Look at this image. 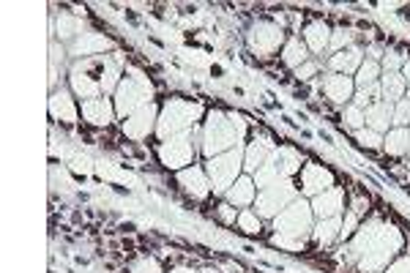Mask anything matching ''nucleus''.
I'll list each match as a JSON object with an SVG mask.
<instances>
[{"label": "nucleus", "mask_w": 410, "mask_h": 273, "mask_svg": "<svg viewBox=\"0 0 410 273\" xmlns=\"http://www.w3.org/2000/svg\"><path fill=\"white\" fill-rule=\"evenodd\" d=\"M49 109H52L55 118H60V121H66V123H74V121H77V107H74L71 96L66 91L55 93V96L49 98Z\"/></svg>", "instance_id": "obj_20"}, {"label": "nucleus", "mask_w": 410, "mask_h": 273, "mask_svg": "<svg viewBox=\"0 0 410 273\" xmlns=\"http://www.w3.org/2000/svg\"><path fill=\"white\" fill-rule=\"evenodd\" d=\"M255 200H257V194H255V181L252 178H238L228 191V202L232 208H246Z\"/></svg>", "instance_id": "obj_18"}, {"label": "nucleus", "mask_w": 410, "mask_h": 273, "mask_svg": "<svg viewBox=\"0 0 410 273\" xmlns=\"http://www.w3.org/2000/svg\"><path fill=\"white\" fill-rule=\"evenodd\" d=\"M273 227H276V238H287V235H301L304 238L312 229V205H307L304 200L293 202L290 208H284L273 219Z\"/></svg>", "instance_id": "obj_6"}, {"label": "nucleus", "mask_w": 410, "mask_h": 273, "mask_svg": "<svg viewBox=\"0 0 410 273\" xmlns=\"http://www.w3.org/2000/svg\"><path fill=\"white\" fill-rule=\"evenodd\" d=\"M203 115V107L194 104V101H186V98H170L162 112H159V123H156V134L159 139H170V136L186 134Z\"/></svg>", "instance_id": "obj_2"}, {"label": "nucleus", "mask_w": 410, "mask_h": 273, "mask_svg": "<svg viewBox=\"0 0 410 273\" xmlns=\"http://www.w3.org/2000/svg\"><path fill=\"white\" fill-rule=\"evenodd\" d=\"M331 69H336L339 74L350 77L353 71L361 69V49L359 46H350V49H342V52L331 55Z\"/></svg>", "instance_id": "obj_19"}, {"label": "nucleus", "mask_w": 410, "mask_h": 273, "mask_svg": "<svg viewBox=\"0 0 410 273\" xmlns=\"http://www.w3.org/2000/svg\"><path fill=\"white\" fill-rule=\"evenodd\" d=\"M132 273H164V271H162V265L153 257H142V260H137L135 265H132Z\"/></svg>", "instance_id": "obj_27"}, {"label": "nucleus", "mask_w": 410, "mask_h": 273, "mask_svg": "<svg viewBox=\"0 0 410 273\" xmlns=\"http://www.w3.org/2000/svg\"><path fill=\"white\" fill-rule=\"evenodd\" d=\"M71 91H74L77 98H83V101L104 96V93H101V85H99V80L88 77V74L80 71V69H71Z\"/></svg>", "instance_id": "obj_17"}, {"label": "nucleus", "mask_w": 410, "mask_h": 273, "mask_svg": "<svg viewBox=\"0 0 410 273\" xmlns=\"http://www.w3.org/2000/svg\"><path fill=\"white\" fill-rule=\"evenodd\" d=\"M394 123V104L391 101H375L366 107V126L377 134L388 132V126Z\"/></svg>", "instance_id": "obj_12"}, {"label": "nucleus", "mask_w": 410, "mask_h": 273, "mask_svg": "<svg viewBox=\"0 0 410 273\" xmlns=\"http://www.w3.org/2000/svg\"><path fill=\"white\" fill-rule=\"evenodd\" d=\"M200 273H222V271H219V268H203Z\"/></svg>", "instance_id": "obj_37"}, {"label": "nucleus", "mask_w": 410, "mask_h": 273, "mask_svg": "<svg viewBox=\"0 0 410 273\" xmlns=\"http://www.w3.org/2000/svg\"><path fill=\"white\" fill-rule=\"evenodd\" d=\"M241 148L228 150L222 156H214L205 161V175L211 183V191L214 194H228L232 188V183L238 181V173H241Z\"/></svg>", "instance_id": "obj_4"}, {"label": "nucleus", "mask_w": 410, "mask_h": 273, "mask_svg": "<svg viewBox=\"0 0 410 273\" xmlns=\"http://www.w3.org/2000/svg\"><path fill=\"white\" fill-rule=\"evenodd\" d=\"M159 161L164 164V167H170V170H186L189 164H191V159H194V145H191V134L186 132V134H178V136H170V139H164L162 145H159Z\"/></svg>", "instance_id": "obj_7"}, {"label": "nucleus", "mask_w": 410, "mask_h": 273, "mask_svg": "<svg viewBox=\"0 0 410 273\" xmlns=\"http://www.w3.org/2000/svg\"><path fill=\"white\" fill-rule=\"evenodd\" d=\"M402 77H405V82H410V60L402 66Z\"/></svg>", "instance_id": "obj_36"}, {"label": "nucleus", "mask_w": 410, "mask_h": 273, "mask_svg": "<svg viewBox=\"0 0 410 273\" xmlns=\"http://www.w3.org/2000/svg\"><path fill=\"white\" fill-rule=\"evenodd\" d=\"M178 183L186 188V194H191L194 200H203V197H208V191H211L208 175H205V170H200V167H186V170H181V173H178Z\"/></svg>", "instance_id": "obj_11"}, {"label": "nucleus", "mask_w": 410, "mask_h": 273, "mask_svg": "<svg viewBox=\"0 0 410 273\" xmlns=\"http://www.w3.org/2000/svg\"><path fill=\"white\" fill-rule=\"evenodd\" d=\"M80 112H83V118H85L91 126H110V123L115 121V115H118V112H115V101H110L107 96L83 101Z\"/></svg>", "instance_id": "obj_10"}, {"label": "nucleus", "mask_w": 410, "mask_h": 273, "mask_svg": "<svg viewBox=\"0 0 410 273\" xmlns=\"http://www.w3.org/2000/svg\"><path fill=\"white\" fill-rule=\"evenodd\" d=\"M400 66H402V58H400L397 52H388V55H386V74H388V71H397Z\"/></svg>", "instance_id": "obj_31"}, {"label": "nucleus", "mask_w": 410, "mask_h": 273, "mask_svg": "<svg viewBox=\"0 0 410 273\" xmlns=\"http://www.w3.org/2000/svg\"><path fill=\"white\" fill-rule=\"evenodd\" d=\"M121 80H123V66H121V58H118V52H115V55L104 58V66H101V74H99L101 93H104V96H110V93L115 96Z\"/></svg>", "instance_id": "obj_14"}, {"label": "nucleus", "mask_w": 410, "mask_h": 273, "mask_svg": "<svg viewBox=\"0 0 410 273\" xmlns=\"http://www.w3.org/2000/svg\"><path fill=\"white\" fill-rule=\"evenodd\" d=\"M296 200V186L284 178H279L276 183L266 186L257 194V216L263 219H276L284 208H290V202Z\"/></svg>", "instance_id": "obj_5"}, {"label": "nucleus", "mask_w": 410, "mask_h": 273, "mask_svg": "<svg viewBox=\"0 0 410 273\" xmlns=\"http://www.w3.org/2000/svg\"><path fill=\"white\" fill-rule=\"evenodd\" d=\"M167 273H200V271H194V268H186V265H178V268H170Z\"/></svg>", "instance_id": "obj_35"}, {"label": "nucleus", "mask_w": 410, "mask_h": 273, "mask_svg": "<svg viewBox=\"0 0 410 273\" xmlns=\"http://www.w3.org/2000/svg\"><path fill=\"white\" fill-rule=\"evenodd\" d=\"M353 80L350 77H345V74H331V77H325V82H323V91L325 96L331 98V101H336V104H345L348 98H353Z\"/></svg>", "instance_id": "obj_16"}, {"label": "nucleus", "mask_w": 410, "mask_h": 273, "mask_svg": "<svg viewBox=\"0 0 410 273\" xmlns=\"http://www.w3.org/2000/svg\"><path fill=\"white\" fill-rule=\"evenodd\" d=\"M238 224H241V229H246V232H257L260 229V219H257V213L244 211V213H238Z\"/></svg>", "instance_id": "obj_28"}, {"label": "nucleus", "mask_w": 410, "mask_h": 273, "mask_svg": "<svg viewBox=\"0 0 410 273\" xmlns=\"http://www.w3.org/2000/svg\"><path fill=\"white\" fill-rule=\"evenodd\" d=\"M151 96H153V88H151V82H148V77L145 74H139V71H132V77H123L121 80V85H118V91H115V112H118V118H129V115H135L139 107H145V104H151Z\"/></svg>", "instance_id": "obj_3"}, {"label": "nucleus", "mask_w": 410, "mask_h": 273, "mask_svg": "<svg viewBox=\"0 0 410 273\" xmlns=\"http://www.w3.org/2000/svg\"><path fill=\"white\" fill-rule=\"evenodd\" d=\"M388 273H410V260H402V263H397L394 268Z\"/></svg>", "instance_id": "obj_34"}, {"label": "nucleus", "mask_w": 410, "mask_h": 273, "mask_svg": "<svg viewBox=\"0 0 410 273\" xmlns=\"http://www.w3.org/2000/svg\"><path fill=\"white\" fill-rule=\"evenodd\" d=\"M304 36H307V44H309V49H312V52H323V49L328 46V42H331V33H328V28H325L323 22L309 25Z\"/></svg>", "instance_id": "obj_24"}, {"label": "nucleus", "mask_w": 410, "mask_h": 273, "mask_svg": "<svg viewBox=\"0 0 410 273\" xmlns=\"http://www.w3.org/2000/svg\"><path fill=\"white\" fill-rule=\"evenodd\" d=\"M383 142H386V150H388L391 156L410 153V129H391Z\"/></svg>", "instance_id": "obj_23"}, {"label": "nucleus", "mask_w": 410, "mask_h": 273, "mask_svg": "<svg viewBox=\"0 0 410 273\" xmlns=\"http://www.w3.org/2000/svg\"><path fill=\"white\" fill-rule=\"evenodd\" d=\"M110 46H112V42L104 39L101 33H83L77 39V44H74V55H99V52H104Z\"/></svg>", "instance_id": "obj_21"}, {"label": "nucleus", "mask_w": 410, "mask_h": 273, "mask_svg": "<svg viewBox=\"0 0 410 273\" xmlns=\"http://www.w3.org/2000/svg\"><path fill=\"white\" fill-rule=\"evenodd\" d=\"M219 219H222V222H235V219H238V216H235V208H232L230 202L219 205Z\"/></svg>", "instance_id": "obj_32"}, {"label": "nucleus", "mask_w": 410, "mask_h": 273, "mask_svg": "<svg viewBox=\"0 0 410 273\" xmlns=\"http://www.w3.org/2000/svg\"><path fill=\"white\" fill-rule=\"evenodd\" d=\"M315 71H318V63H309V60H307V63H304L301 69H296V74H298L301 80H309V77H312Z\"/></svg>", "instance_id": "obj_33"}, {"label": "nucleus", "mask_w": 410, "mask_h": 273, "mask_svg": "<svg viewBox=\"0 0 410 273\" xmlns=\"http://www.w3.org/2000/svg\"><path fill=\"white\" fill-rule=\"evenodd\" d=\"M405 77L400 71H388L383 74V96L386 101H402V93H405Z\"/></svg>", "instance_id": "obj_22"}, {"label": "nucleus", "mask_w": 410, "mask_h": 273, "mask_svg": "<svg viewBox=\"0 0 410 273\" xmlns=\"http://www.w3.org/2000/svg\"><path fill=\"white\" fill-rule=\"evenodd\" d=\"M342 205H345V194H342V188H328V191H323V194L315 197V202H312V213H318L320 219H334V216H339Z\"/></svg>", "instance_id": "obj_13"}, {"label": "nucleus", "mask_w": 410, "mask_h": 273, "mask_svg": "<svg viewBox=\"0 0 410 273\" xmlns=\"http://www.w3.org/2000/svg\"><path fill=\"white\" fill-rule=\"evenodd\" d=\"M282 58H284V63H287L290 69H301V66L307 63V46L301 44L298 39H290V42L284 44Z\"/></svg>", "instance_id": "obj_25"}, {"label": "nucleus", "mask_w": 410, "mask_h": 273, "mask_svg": "<svg viewBox=\"0 0 410 273\" xmlns=\"http://www.w3.org/2000/svg\"><path fill=\"white\" fill-rule=\"evenodd\" d=\"M60 30H63L60 36H77V33H74V30H77V22H74L71 17L63 14V17H60Z\"/></svg>", "instance_id": "obj_30"}, {"label": "nucleus", "mask_w": 410, "mask_h": 273, "mask_svg": "<svg viewBox=\"0 0 410 273\" xmlns=\"http://www.w3.org/2000/svg\"><path fill=\"white\" fill-rule=\"evenodd\" d=\"M241 136H244L241 118L225 115V112H211L205 121V132H203V153L214 159L228 150H235L241 145Z\"/></svg>", "instance_id": "obj_1"}, {"label": "nucleus", "mask_w": 410, "mask_h": 273, "mask_svg": "<svg viewBox=\"0 0 410 273\" xmlns=\"http://www.w3.org/2000/svg\"><path fill=\"white\" fill-rule=\"evenodd\" d=\"M359 77H356V85H361V88H372V85H377V74H380V66L375 63V60H366L361 63V69L356 71Z\"/></svg>", "instance_id": "obj_26"}, {"label": "nucleus", "mask_w": 410, "mask_h": 273, "mask_svg": "<svg viewBox=\"0 0 410 273\" xmlns=\"http://www.w3.org/2000/svg\"><path fill=\"white\" fill-rule=\"evenodd\" d=\"M359 142L366 145V148H377V145H380V134L372 132V129H369V132H359Z\"/></svg>", "instance_id": "obj_29"}, {"label": "nucleus", "mask_w": 410, "mask_h": 273, "mask_svg": "<svg viewBox=\"0 0 410 273\" xmlns=\"http://www.w3.org/2000/svg\"><path fill=\"white\" fill-rule=\"evenodd\" d=\"M156 123H159V107L151 101L123 121V134L132 139H145L151 132H156Z\"/></svg>", "instance_id": "obj_8"}, {"label": "nucleus", "mask_w": 410, "mask_h": 273, "mask_svg": "<svg viewBox=\"0 0 410 273\" xmlns=\"http://www.w3.org/2000/svg\"><path fill=\"white\" fill-rule=\"evenodd\" d=\"M301 183H304L301 188L307 194H323V191H328L334 186V175L328 170L318 167V164H307L304 173H301Z\"/></svg>", "instance_id": "obj_15"}, {"label": "nucleus", "mask_w": 410, "mask_h": 273, "mask_svg": "<svg viewBox=\"0 0 410 273\" xmlns=\"http://www.w3.org/2000/svg\"><path fill=\"white\" fill-rule=\"evenodd\" d=\"M282 42H284V33L279 28L268 25V22H257L252 28V33H249V44L257 55H271L282 46Z\"/></svg>", "instance_id": "obj_9"}]
</instances>
